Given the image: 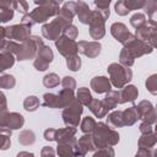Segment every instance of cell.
<instances>
[{
  "mask_svg": "<svg viewBox=\"0 0 157 157\" xmlns=\"http://www.w3.org/2000/svg\"><path fill=\"white\" fill-rule=\"evenodd\" d=\"M56 48L63 55H65L67 58L72 56V55H76V52H77V44L75 43V40L69 39L65 36H61L60 38H58Z\"/></svg>",
  "mask_w": 157,
  "mask_h": 157,
  "instance_id": "11",
  "label": "cell"
},
{
  "mask_svg": "<svg viewBox=\"0 0 157 157\" xmlns=\"http://www.w3.org/2000/svg\"><path fill=\"white\" fill-rule=\"evenodd\" d=\"M119 96H120V98H123L121 99V103H124L126 101L132 102L137 97V90L134 86H128V87L123 88V91L119 92Z\"/></svg>",
  "mask_w": 157,
  "mask_h": 157,
  "instance_id": "21",
  "label": "cell"
},
{
  "mask_svg": "<svg viewBox=\"0 0 157 157\" xmlns=\"http://www.w3.org/2000/svg\"><path fill=\"white\" fill-rule=\"evenodd\" d=\"M145 23H146V21H145V16H144V15L136 13L135 16L131 17V25H132L135 28H137V29L141 28V27H144Z\"/></svg>",
  "mask_w": 157,
  "mask_h": 157,
  "instance_id": "28",
  "label": "cell"
},
{
  "mask_svg": "<svg viewBox=\"0 0 157 157\" xmlns=\"http://www.w3.org/2000/svg\"><path fill=\"white\" fill-rule=\"evenodd\" d=\"M74 99V91L63 88L59 94H52V93H45L44 94V103L43 105L45 107H52V108H61V107H67Z\"/></svg>",
  "mask_w": 157,
  "mask_h": 157,
  "instance_id": "3",
  "label": "cell"
},
{
  "mask_svg": "<svg viewBox=\"0 0 157 157\" xmlns=\"http://www.w3.org/2000/svg\"><path fill=\"white\" fill-rule=\"evenodd\" d=\"M77 99L81 104H85V105H88L91 102H92V97H91V93L90 91L86 88V87H82L78 90V93H77Z\"/></svg>",
  "mask_w": 157,
  "mask_h": 157,
  "instance_id": "22",
  "label": "cell"
},
{
  "mask_svg": "<svg viewBox=\"0 0 157 157\" xmlns=\"http://www.w3.org/2000/svg\"><path fill=\"white\" fill-rule=\"evenodd\" d=\"M66 64H67V66H69L70 70L76 71V70H78L80 66H81V60H80V58H78L77 55H72V56H69V58H67Z\"/></svg>",
  "mask_w": 157,
  "mask_h": 157,
  "instance_id": "25",
  "label": "cell"
},
{
  "mask_svg": "<svg viewBox=\"0 0 157 157\" xmlns=\"http://www.w3.org/2000/svg\"><path fill=\"white\" fill-rule=\"evenodd\" d=\"M39 7L34 9L31 13L26 15L22 18V25H26L31 27L33 23L38 22H44L47 21L48 17L54 16L55 13L59 12V4L55 1H44V2H37Z\"/></svg>",
  "mask_w": 157,
  "mask_h": 157,
  "instance_id": "1",
  "label": "cell"
},
{
  "mask_svg": "<svg viewBox=\"0 0 157 157\" xmlns=\"http://www.w3.org/2000/svg\"><path fill=\"white\" fill-rule=\"evenodd\" d=\"M71 22L66 21L65 18H63L61 16H58L53 22L43 26L42 28V32H43V36L48 39H56L59 33L61 31H64Z\"/></svg>",
  "mask_w": 157,
  "mask_h": 157,
  "instance_id": "6",
  "label": "cell"
},
{
  "mask_svg": "<svg viewBox=\"0 0 157 157\" xmlns=\"http://www.w3.org/2000/svg\"><path fill=\"white\" fill-rule=\"evenodd\" d=\"M9 146H10V135L0 132V148L6 150L9 148Z\"/></svg>",
  "mask_w": 157,
  "mask_h": 157,
  "instance_id": "31",
  "label": "cell"
},
{
  "mask_svg": "<svg viewBox=\"0 0 157 157\" xmlns=\"http://www.w3.org/2000/svg\"><path fill=\"white\" fill-rule=\"evenodd\" d=\"M39 105V101L37 97L34 96H31V97H27L26 101H25V108L27 110H34L37 109V107Z\"/></svg>",
  "mask_w": 157,
  "mask_h": 157,
  "instance_id": "26",
  "label": "cell"
},
{
  "mask_svg": "<svg viewBox=\"0 0 157 157\" xmlns=\"http://www.w3.org/2000/svg\"><path fill=\"white\" fill-rule=\"evenodd\" d=\"M81 113H82V104L78 102L77 98H74L72 102L66 107V109L63 113L65 124L69 128H76L78 125Z\"/></svg>",
  "mask_w": 157,
  "mask_h": 157,
  "instance_id": "4",
  "label": "cell"
},
{
  "mask_svg": "<svg viewBox=\"0 0 157 157\" xmlns=\"http://www.w3.org/2000/svg\"><path fill=\"white\" fill-rule=\"evenodd\" d=\"M94 145L92 141V136L85 135L82 136L77 142V156H85L88 151L94 150Z\"/></svg>",
  "mask_w": 157,
  "mask_h": 157,
  "instance_id": "15",
  "label": "cell"
},
{
  "mask_svg": "<svg viewBox=\"0 0 157 157\" xmlns=\"http://www.w3.org/2000/svg\"><path fill=\"white\" fill-rule=\"evenodd\" d=\"M52 59H53V53H52L50 48L43 45L38 50V55H37V60L34 61V66L37 67V70L43 71L52 63Z\"/></svg>",
  "mask_w": 157,
  "mask_h": 157,
  "instance_id": "12",
  "label": "cell"
},
{
  "mask_svg": "<svg viewBox=\"0 0 157 157\" xmlns=\"http://www.w3.org/2000/svg\"><path fill=\"white\" fill-rule=\"evenodd\" d=\"M104 17L97 10L92 12L90 21V33L94 39H99L104 36Z\"/></svg>",
  "mask_w": 157,
  "mask_h": 157,
  "instance_id": "9",
  "label": "cell"
},
{
  "mask_svg": "<svg viewBox=\"0 0 157 157\" xmlns=\"http://www.w3.org/2000/svg\"><path fill=\"white\" fill-rule=\"evenodd\" d=\"M12 2L0 1V22H7L13 16V9L11 7Z\"/></svg>",
  "mask_w": 157,
  "mask_h": 157,
  "instance_id": "20",
  "label": "cell"
},
{
  "mask_svg": "<svg viewBox=\"0 0 157 157\" xmlns=\"http://www.w3.org/2000/svg\"><path fill=\"white\" fill-rule=\"evenodd\" d=\"M15 86V80L12 76L10 75H2L0 76V87H5V88H11Z\"/></svg>",
  "mask_w": 157,
  "mask_h": 157,
  "instance_id": "27",
  "label": "cell"
},
{
  "mask_svg": "<svg viewBox=\"0 0 157 157\" xmlns=\"http://www.w3.org/2000/svg\"><path fill=\"white\" fill-rule=\"evenodd\" d=\"M75 12L77 13V16L82 23H90L91 17H92V12L90 11L87 4L82 2V1L75 2Z\"/></svg>",
  "mask_w": 157,
  "mask_h": 157,
  "instance_id": "16",
  "label": "cell"
},
{
  "mask_svg": "<svg viewBox=\"0 0 157 157\" xmlns=\"http://www.w3.org/2000/svg\"><path fill=\"white\" fill-rule=\"evenodd\" d=\"M96 126V121L90 118V117H86L83 120H82V124H81V129L83 132H92L93 129Z\"/></svg>",
  "mask_w": 157,
  "mask_h": 157,
  "instance_id": "24",
  "label": "cell"
},
{
  "mask_svg": "<svg viewBox=\"0 0 157 157\" xmlns=\"http://www.w3.org/2000/svg\"><path fill=\"white\" fill-rule=\"evenodd\" d=\"M75 132H76L75 128H66V129H60V130L48 129L44 131V137L45 140H55L58 142H61V141L74 139Z\"/></svg>",
  "mask_w": 157,
  "mask_h": 157,
  "instance_id": "10",
  "label": "cell"
},
{
  "mask_svg": "<svg viewBox=\"0 0 157 157\" xmlns=\"http://www.w3.org/2000/svg\"><path fill=\"white\" fill-rule=\"evenodd\" d=\"M12 64H13V58L10 53L0 54V71H4L5 69L12 66Z\"/></svg>",
  "mask_w": 157,
  "mask_h": 157,
  "instance_id": "23",
  "label": "cell"
},
{
  "mask_svg": "<svg viewBox=\"0 0 157 157\" xmlns=\"http://www.w3.org/2000/svg\"><path fill=\"white\" fill-rule=\"evenodd\" d=\"M92 141L94 147H98V148L109 147L112 145H115L119 141V135L118 132H115L114 130L104 125L103 123H98L93 129Z\"/></svg>",
  "mask_w": 157,
  "mask_h": 157,
  "instance_id": "2",
  "label": "cell"
},
{
  "mask_svg": "<svg viewBox=\"0 0 157 157\" xmlns=\"http://www.w3.org/2000/svg\"><path fill=\"white\" fill-rule=\"evenodd\" d=\"M23 125V117L17 113H10V114H4L0 118V132L5 134H11V129H18Z\"/></svg>",
  "mask_w": 157,
  "mask_h": 157,
  "instance_id": "7",
  "label": "cell"
},
{
  "mask_svg": "<svg viewBox=\"0 0 157 157\" xmlns=\"http://www.w3.org/2000/svg\"><path fill=\"white\" fill-rule=\"evenodd\" d=\"M88 105H90V109L92 110V113L98 118L104 117L105 113L109 110V108L105 105V103L103 101H92Z\"/></svg>",
  "mask_w": 157,
  "mask_h": 157,
  "instance_id": "19",
  "label": "cell"
},
{
  "mask_svg": "<svg viewBox=\"0 0 157 157\" xmlns=\"http://www.w3.org/2000/svg\"><path fill=\"white\" fill-rule=\"evenodd\" d=\"M108 71L110 74V80H112L113 85L115 87H118V88L119 87H123L131 78V71H130V69L123 67L121 65H118V64H112L108 67Z\"/></svg>",
  "mask_w": 157,
  "mask_h": 157,
  "instance_id": "5",
  "label": "cell"
},
{
  "mask_svg": "<svg viewBox=\"0 0 157 157\" xmlns=\"http://www.w3.org/2000/svg\"><path fill=\"white\" fill-rule=\"evenodd\" d=\"M6 114V101H5V96L0 92V118Z\"/></svg>",
  "mask_w": 157,
  "mask_h": 157,
  "instance_id": "34",
  "label": "cell"
},
{
  "mask_svg": "<svg viewBox=\"0 0 157 157\" xmlns=\"http://www.w3.org/2000/svg\"><path fill=\"white\" fill-rule=\"evenodd\" d=\"M114 156V151L112 147H103L99 148L98 152H96L93 155V157H113Z\"/></svg>",
  "mask_w": 157,
  "mask_h": 157,
  "instance_id": "30",
  "label": "cell"
},
{
  "mask_svg": "<svg viewBox=\"0 0 157 157\" xmlns=\"http://www.w3.org/2000/svg\"><path fill=\"white\" fill-rule=\"evenodd\" d=\"M42 157H54V150L52 147H44L42 150Z\"/></svg>",
  "mask_w": 157,
  "mask_h": 157,
  "instance_id": "35",
  "label": "cell"
},
{
  "mask_svg": "<svg viewBox=\"0 0 157 157\" xmlns=\"http://www.w3.org/2000/svg\"><path fill=\"white\" fill-rule=\"evenodd\" d=\"M12 6L17 10V11H20V12H22V13H25V12H27V10H28V4L27 2H25V1H15V2H12Z\"/></svg>",
  "mask_w": 157,
  "mask_h": 157,
  "instance_id": "32",
  "label": "cell"
},
{
  "mask_svg": "<svg viewBox=\"0 0 157 157\" xmlns=\"http://www.w3.org/2000/svg\"><path fill=\"white\" fill-rule=\"evenodd\" d=\"M63 86H64V88H66V90L74 91V88H75V81L72 80V77H65V78L63 80Z\"/></svg>",
  "mask_w": 157,
  "mask_h": 157,
  "instance_id": "33",
  "label": "cell"
},
{
  "mask_svg": "<svg viewBox=\"0 0 157 157\" xmlns=\"http://www.w3.org/2000/svg\"><path fill=\"white\" fill-rule=\"evenodd\" d=\"M91 86L93 88L94 92L97 93H102V92H109L110 91V83L108 81L107 77H103V76H99V77H94L92 81H91Z\"/></svg>",
  "mask_w": 157,
  "mask_h": 157,
  "instance_id": "17",
  "label": "cell"
},
{
  "mask_svg": "<svg viewBox=\"0 0 157 157\" xmlns=\"http://www.w3.org/2000/svg\"><path fill=\"white\" fill-rule=\"evenodd\" d=\"M110 32H112V34H113L119 42H121V43H124V44H128L130 40L134 39V37L128 32L126 27H125L123 23H114V25L112 26V28H110Z\"/></svg>",
  "mask_w": 157,
  "mask_h": 157,
  "instance_id": "13",
  "label": "cell"
},
{
  "mask_svg": "<svg viewBox=\"0 0 157 157\" xmlns=\"http://www.w3.org/2000/svg\"><path fill=\"white\" fill-rule=\"evenodd\" d=\"M145 2H134V1H119L115 4V11L119 15H125L128 13L130 10L135 9V7H140L142 6Z\"/></svg>",
  "mask_w": 157,
  "mask_h": 157,
  "instance_id": "18",
  "label": "cell"
},
{
  "mask_svg": "<svg viewBox=\"0 0 157 157\" xmlns=\"http://www.w3.org/2000/svg\"><path fill=\"white\" fill-rule=\"evenodd\" d=\"M44 85L47 87H54L56 85H59V77L55 75V74H49L44 77Z\"/></svg>",
  "mask_w": 157,
  "mask_h": 157,
  "instance_id": "29",
  "label": "cell"
},
{
  "mask_svg": "<svg viewBox=\"0 0 157 157\" xmlns=\"http://www.w3.org/2000/svg\"><path fill=\"white\" fill-rule=\"evenodd\" d=\"M17 157H34L33 153H29V152H20L17 155Z\"/></svg>",
  "mask_w": 157,
  "mask_h": 157,
  "instance_id": "37",
  "label": "cell"
},
{
  "mask_svg": "<svg viewBox=\"0 0 157 157\" xmlns=\"http://www.w3.org/2000/svg\"><path fill=\"white\" fill-rule=\"evenodd\" d=\"M4 37H5V28L0 27V49H1V47L4 45V43H5Z\"/></svg>",
  "mask_w": 157,
  "mask_h": 157,
  "instance_id": "36",
  "label": "cell"
},
{
  "mask_svg": "<svg viewBox=\"0 0 157 157\" xmlns=\"http://www.w3.org/2000/svg\"><path fill=\"white\" fill-rule=\"evenodd\" d=\"M5 36L9 37L10 39H16L20 42H26L31 37V27L26 25H17V26H11L5 28Z\"/></svg>",
  "mask_w": 157,
  "mask_h": 157,
  "instance_id": "8",
  "label": "cell"
},
{
  "mask_svg": "<svg viewBox=\"0 0 157 157\" xmlns=\"http://www.w3.org/2000/svg\"><path fill=\"white\" fill-rule=\"evenodd\" d=\"M77 50H80L87 56L94 58L101 52V44L97 42H80L77 44Z\"/></svg>",
  "mask_w": 157,
  "mask_h": 157,
  "instance_id": "14",
  "label": "cell"
}]
</instances>
